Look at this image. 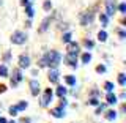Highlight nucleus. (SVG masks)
<instances>
[{
  "label": "nucleus",
  "mask_w": 126,
  "mask_h": 123,
  "mask_svg": "<svg viewBox=\"0 0 126 123\" xmlns=\"http://www.w3.org/2000/svg\"><path fill=\"white\" fill-rule=\"evenodd\" d=\"M58 77H60L58 70L57 68H52V70H50V73H49V81L54 82V84H57V82H58Z\"/></svg>",
  "instance_id": "nucleus-10"
},
{
  "label": "nucleus",
  "mask_w": 126,
  "mask_h": 123,
  "mask_svg": "<svg viewBox=\"0 0 126 123\" xmlns=\"http://www.w3.org/2000/svg\"><path fill=\"white\" fill-rule=\"evenodd\" d=\"M90 60H92V54L90 52H85L84 55H82V63H84V65H87Z\"/></svg>",
  "instance_id": "nucleus-14"
},
{
  "label": "nucleus",
  "mask_w": 126,
  "mask_h": 123,
  "mask_svg": "<svg viewBox=\"0 0 126 123\" xmlns=\"http://www.w3.org/2000/svg\"><path fill=\"white\" fill-rule=\"evenodd\" d=\"M19 82H22V73H21V70H14L13 71V77H11V85L16 87Z\"/></svg>",
  "instance_id": "nucleus-5"
},
{
  "label": "nucleus",
  "mask_w": 126,
  "mask_h": 123,
  "mask_svg": "<svg viewBox=\"0 0 126 123\" xmlns=\"http://www.w3.org/2000/svg\"><path fill=\"white\" fill-rule=\"evenodd\" d=\"M11 41H13L14 44H24V43L27 41V35L24 33V32H14V33L11 35Z\"/></svg>",
  "instance_id": "nucleus-2"
},
{
  "label": "nucleus",
  "mask_w": 126,
  "mask_h": 123,
  "mask_svg": "<svg viewBox=\"0 0 126 123\" xmlns=\"http://www.w3.org/2000/svg\"><path fill=\"white\" fill-rule=\"evenodd\" d=\"M66 93H68V90H66L65 87H62V85H60V87H58V88H57V95H58V96H60V98H62V96H65Z\"/></svg>",
  "instance_id": "nucleus-16"
},
{
  "label": "nucleus",
  "mask_w": 126,
  "mask_h": 123,
  "mask_svg": "<svg viewBox=\"0 0 126 123\" xmlns=\"http://www.w3.org/2000/svg\"><path fill=\"white\" fill-rule=\"evenodd\" d=\"M0 76H2V77H6V76H8V68H6V65H0Z\"/></svg>",
  "instance_id": "nucleus-18"
},
{
  "label": "nucleus",
  "mask_w": 126,
  "mask_h": 123,
  "mask_svg": "<svg viewBox=\"0 0 126 123\" xmlns=\"http://www.w3.org/2000/svg\"><path fill=\"white\" fill-rule=\"evenodd\" d=\"M118 10H120V13H121V14H125V13H126V3H125V2H121V3H120V6H118Z\"/></svg>",
  "instance_id": "nucleus-27"
},
{
  "label": "nucleus",
  "mask_w": 126,
  "mask_h": 123,
  "mask_svg": "<svg viewBox=\"0 0 126 123\" xmlns=\"http://www.w3.org/2000/svg\"><path fill=\"white\" fill-rule=\"evenodd\" d=\"M96 71H98V73H106V66H104V65H99V66L96 68Z\"/></svg>",
  "instance_id": "nucleus-32"
},
{
  "label": "nucleus",
  "mask_w": 126,
  "mask_h": 123,
  "mask_svg": "<svg viewBox=\"0 0 126 123\" xmlns=\"http://www.w3.org/2000/svg\"><path fill=\"white\" fill-rule=\"evenodd\" d=\"M10 114H11V115H16V114H17V107H16V106H11V107H10Z\"/></svg>",
  "instance_id": "nucleus-30"
},
{
  "label": "nucleus",
  "mask_w": 126,
  "mask_h": 123,
  "mask_svg": "<svg viewBox=\"0 0 126 123\" xmlns=\"http://www.w3.org/2000/svg\"><path fill=\"white\" fill-rule=\"evenodd\" d=\"M63 41H65V43H69L71 41V33H69V32L63 35Z\"/></svg>",
  "instance_id": "nucleus-28"
},
{
  "label": "nucleus",
  "mask_w": 126,
  "mask_h": 123,
  "mask_svg": "<svg viewBox=\"0 0 126 123\" xmlns=\"http://www.w3.org/2000/svg\"><path fill=\"white\" fill-rule=\"evenodd\" d=\"M65 81H66L68 85H76V77H74V76H66Z\"/></svg>",
  "instance_id": "nucleus-17"
},
{
  "label": "nucleus",
  "mask_w": 126,
  "mask_h": 123,
  "mask_svg": "<svg viewBox=\"0 0 126 123\" xmlns=\"http://www.w3.org/2000/svg\"><path fill=\"white\" fill-rule=\"evenodd\" d=\"M43 8H44V11H49L50 8H52V3H50V0H46L44 5H43Z\"/></svg>",
  "instance_id": "nucleus-25"
},
{
  "label": "nucleus",
  "mask_w": 126,
  "mask_h": 123,
  "mask_svg": "<svg viewBox=\"0 0 126 123\" xmlns=\"http://www.w3.org/2000/svg\"><path fill=\"white\" fill-rule=\"evenodd\" d=\"M106 100H107V104H117V96L112 92H109L106 95Z\"/></svg>",
  "instance_id": "nucleus-12"
},
{
  "label": "nucleus",
  "mask_w": 126,
  "mask_h": 123,
  "mask_svg": "<svg viewBox=\"0 0 126 123\" xmlns=\"http://www.w3.org/2000/svg\"><path fill=\"white\" fill-rule=\"evenodd\" d=\"M5 90H6V87L2 84V85H0V93H3V92H5Z\"/></svg>",
  "instance_id": "nucleus-35"
},
{
  "label": "nucleus",
  "mask_w": 126,
  "mask_h": 123,
  "mask_svg": "<svg viewBox=\"0 0 126 123\" xmlns=\"http://www.w3.org/2000/svg\"><path fill=\"white\" fill-rule=\"evenodd\" d=\"M0 123H6V118H3V117H0Z\"/></svg>",
  "instance_id": "nucleus-37"
},
{
  "label": "nucleus",
  "mask_w": 126,
  "mask_h": 123,
  "mask_svg": "<svg viewBox=\"0 0 126 123\" xmlns=\"http://www.w3.org/2000/svg\"><path fill=\"white\" fill-rule=\"evenodd\" d=\"M66 104H68V101H66V100H65V98H63V96H62V100H60V107H65V106H66Z\"/></svg>",
  "instance_id": "nucleus-33"
},
{
  "label": "nucleus",
  "mask_w": 126,
  "mask_h": 123,
  "mask_svg": "<svg viewBox=\"0 0 126 123\" xmlns=\"http://www.w3.org/2000/svg\"><path fill=\"white\" fill-rule=\"evenodd\" d=\"M2 2H3V0H0V5H2Z\"/></svg>",
  "instance_id": "nucleus-39"
},
{
  "label": "nucleus",
  "mask_w": 126,
  "mask_h": 123,
  "mask_svg": "<svg viewBox=\"0 0 126 123\" xmlns=\"http://www.w3.org/2000/svg\"><path fill=\"white\" fill-rule=\"evenodd\" d=\"M88 104H90V106H98V104H99V101L94 100V98H92V100L88 101Z\"/></svg>",
  "instance_id": "nucleus-31"
},
{
  "label": "nucleus",
  "mask_w": 126,
  "mask_h": 123,
  "mask_svg": "<svg viewBox=\"0 0 126 123\" xmlns=\"http://www.w3.org/2000/svg\"><path fill=\"white\" fill-rule=\"evenodd\" d=\"M104 88L107 90V93L109 92H113V84H112V82H106V84H104Z\"/></svg>",
  "instance_id": "nucleus-22"
},
{
  "label": "nucleus",
  "mask_w": 126,
  "mask_h": 123,
  "mask_svg": "<svg viewBox=\"0 0 126 123\" xmlns=\"http://www.w3.org/2000/svg\"><path fill=\"white\" fill-rule=\"evenodd\" d=\"M25 14L29 16L30 19L33 18V14H35V13H33V8H32V3H30V5H27V6H25Z\"/></svg>",
  "instance_id": "nucleus-15"
},
{
  "label": "nucleus",
  "mask_w": 126,
  "mask_h": 123,
  "mask_svg": "<svg viewBox=\"0 0 126 123\" xmlns=\"http://www.w3.org/2000/svg\"><path fill=\"white\" fill-rule=\"evenodd\" d=\"M30 66V57L29 55H21L19 57V68L24 70V68H29Z\"/></svg>",
  "instance_id": "nucleus-8"
},
{
  "label": "nucleus",
  "mask_w": 126,
  "mask_h": 123,
  "mask_svg": "<svg viewBox=\"0 0 126 123\" xmlns=\"http://www.w3.org/2000/svg\"><path fill=\"white\" fill-rule=\"evenodd\" d=\"M27 106H29V104H27V101H21L17 106H16V107H17V110H24V109L27 107Z\"/></svg>",
  "instance_id": "nucleus-23"
},
{
  "label": "nucleus",
  "mask_w": 126,
  "mask_h": 123,
  "mask_svg": "<svg viewBox=\"0 0 126 123\" xmlns=\"http://www.w3.org/2000/svg\"><path fill=\"white\" fill-rule=\"evenodd\" d=\"M50 115H54V117H57V118H62V117H65V109L58 106L57 109H52V110H50Z\"/></svg>",
  "instance_id": "nucleus-11"
},
{
  "label": "nucleus",
  "mask_w": 126,
  "mask_h": 123,
  "mask_svg": "<svg viewBox=\"0 0 126 123\" xmlns=\"http://www.w3.org/2000/svg\"><path fill=\"white\" fill-rule=\"evenodd\" d=\"M106 118H107V120H115V118H117V112H115V110H110V112H107Z\"/></svg>",
  "instance_id": "nucleus-21"
},
{
  "label": "nucleus",
  "mask_w": 126,
  "mask_h": 123,
  "mask_svg": "<svg viewBox=\"0 0 126 123\" xmlns=\"http://www.w3.org/2000/svg\"><path fill=\"white\" fill-rule=\"evenodd\" d=\"M84 44H85L87 49H92V47L94 46V43H93V41H90V39H85V41H84Z\"/></svg>",
  "instance_id": "nucleus-26"
},
{
  "label": "nucleus",
  "mask_w": 126,
  "mask_h": 123,
  "mask_svg": "<svg viewBox=\"0 0 126 123\" xmlns=\"http://www.w3.org/2000/svg\"><path fill=\"white\" fill-rule=\"evenodd\" d=\"M6 123H16V122H14V120H11V122H6Z\"/></svg>",
  "instance_id": "nucleus-38"
},
{
  "label": "nucleus",
  "mask_w": 126,
  "mask_h": 123,
  "mask_svg": "<svg viewBox=\"0 0 126 123\" xmlns=\"http://www.w3.org/2000/svg\"><path fill=\"white\" fill-rule=\"evenodd\" d=\"M113 13H115V3L112 0H107L106 2V16L110 18V16H113Z\"/></svg>",
  "instance_id": "nucleus-6"
},
{
  "label": "nucleus",
  "mask_w": 126,
  "mask_h": 123,
  "mask_svg": "<svg viewBox=\"0 0 126 123\" xmlns=\"http://www.w3.org/2000/svg\"><path fill=\"white\" fill-rule=\"evenodd\" d=\"M80 47H79L77 43H66V52H71V54H79Z\"/></svg>",
  "instance_id": "nucleus-9"
},
{
  "label": "nucleus",
  "mask_w": 126,
  "mask_h": 123,
  "mask_svg": "<svg viewBox=\"0 0 126 123\" xmlns=\"http://www.w3.org/2000/svg\"><path fill=\"white\" fill-rule=\"evenodd\" d=\"M98 39H99V41H106V39H107V33H106L104 30H101L99 33H98Z\"/></svg>",
  "instance_id": "nucleus-20"
},
{
  "label": "nucleus",
  "mask_w": 126,
  "mask_h": 123,
  "mask_svg": "<svg viewBox=\"0 0 126 123\" xmlns=\"http://www.w3.org/2000/svg\"><path fill=\"white\" fill-rule=\"evenodd\" d=\"M106 109V104H101V106H98V109H96V114H99V112H102V110Z\"/></svg>",
  "instance_id": "nucleus-34"
},
{
  "label": "nucleus",
  "mask_w": 126,
  "mask_h": 123,
  "mask_svg": "<svg viewBox=\"0 0 126 123\" xmlns=\"http://www.w3.org/2000/svg\"><path fill=\"white\" fill-rule=\"evenodd\" d=\"M125 36H126V33H125V32H123V30H121V32H120V38H121V39H123Z\"/></svg>",
  "instance_id": "nucleus-36"
},
{
  "label": "nucleus",
  "mask_w": 126,
  "mask_h": 123,
  "mask_svg": "<svg viewBox=\"0 0 126 123\" xmlns=\"http://www.w3.org/2000/svg\"><path fill=\"white\" fill-rule=\"evenodd\" d=\"M49 22H50V18H46L44 21H43V24H41V32H46V30H47V25H49Z\"/></svg>",
  "instance_id": "nucleus-19"
},
{
  "label": "nucleus",
  "mask_w": 126,
  "mask_h": 123,
  "mask_svg": "<svg viewBox=\"0 0 126 123\" xmlns=\"http://www.w3.org/2000/svg\"><path fill=\"white\" fill-rule=\"evenodd\" d=\"M93 21V14L92 13H88V14H82V25H85V24H88V22H92Z\"/></svg>",
  "instance_id": "nucleus-13"
},
{
  "label": "nucleus",
  "mask_w": 126,
  "mask_h": 123,
  "mask_svg": "<svg viewBox=\"0 0 126 123\" xmlns=\"http://www.w3.org/2000/svg\"><path fill=\"white\" fill-rule=\"evenodd\" d=\"M125 82H126V76L121 73L120 76H118V84H120V85H125Z\"/></svg>",
  "instance_id": "nucleus-24"
},
{
  "label": "nucleus",
  "mask_w": 126,
  "mask_h": 123,
  "mask_svg": "<svg viewBox=\"0 0 126 123\" xmlns=\"http://www.w3.org/2000/svg\"><path fill=\"white\" fill-rule=\"evenodd\" d=\"M52 90L50 88H46L44 90V95H43V98H41V106L43 107H46V106H49V103L52 101Z\"/></svg>",
  "instance_id": "nucleus-3"
},
{
  "label": "nucleus",
  "mask_w": 126,
  "mask_h": 123,
  "mask_svg": "<svg viewBox=\"0 0 126 123\" xmlns=\"http://www.w3.org/2000/svg\"><path fill=\"white\" fill-rule=\"evenodd\" d=\"M62 62V55L57 51H50L46 52V55L39 60V66H50V68H57Z\"/></svg>",
  "instance_id": "nucleus-1"
},
{
  "label": "nucleus",
  "mask_w": 126,
  "mask_h": 123,
  "mask_svg": "<svg viewBox=\"0 0 126 123\" xmlns=\"http://www.w3.org/2000/svg\"><path fill=\"white\" fill-rule=\"evenodd\" d=\"M77 55L79 54H71V52H68V54H66V57H65V62L68 63L69 66L76 68V66H77Z\"/></svg>",
  "instance_id": "nucleus-4"
},
{
  "label": "nucleus",
  "mask_w": 126,
  "mask_h": 123,
  "mask_svg": "<svg viewBox=\"0 0 126 123\" xmlns=\"http://www.w3.org/2000/svg\"><path fill=\"white\" fill-rule=\"evenodd\" d=\"M30 92L33 96H38V93H39V82L36 81V79H32L30 81Z\"/></svg>",
  "instance_id": "nucleus-7"
},
{
  "label": "nucleus",
  "mask_w": 126,
  "mask_h": 123,
  "mask_svg": "<svg viewBox=\"0 0 126 123\" xmlns=\"http://www.w3.org/2000/svg\"><path fill=\"white\" fill-rule=\"evenodd\" d=\"M99 19H101L102 25H107V16H106V14H101V16H99Z\"/></svg>",
  "instance_id": "nucleus-29"
}]
</instances>
